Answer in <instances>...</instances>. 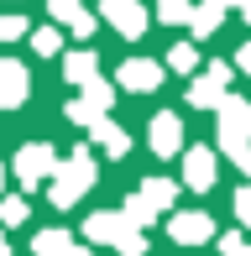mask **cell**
<instances>
[{
  "mask_svg": "<svg viewBox=\"0 0 251 256\" xmlns=\"http://www.w3.org/2000/svg\"><path fill=\"white\" fill-rule=\"evenodd\" d=\"M26 16H16V10H10V16H0V42H16V37H26Z\"/></svg>",
  "mask_w": 251,
  "mask_h": 256,
  "instance_id": "cell-24",
  "label": "cell"
},
{
  "mask_svg": "<svg viewBox=\"0 0 251 256\" xmlns=\"http://www.w3.org/2000/svg\"><path fill=\"white\" fill-rule=\"evenodd\" d=\"M116 214H120V220H126V225H131V230H146V225H152V220H157V214H152V209H146L142 199H136V194H131V199H126V204L116 209Z\"/></svg>",
  "mask_w": 251,
  "mask_h": 256,
  "instance_id": "cell-20",
  "label": "cell"
},
{
  "mask_svg": "<svg viewBox=\"0 0 251 256\" xmlns=\"http://www.w3.org/2000/svg\"><path fill=\"white\" fill-rule=\"evenodd\" d=\"M116 78H120V89H131V94H152V89L162 84V63H152V58H126Z\"/></svg>",
  "mask_w": 251,
  "mask_h": 256,
  "instance_id": "cell-9",
  "label": "cell"
},
{
  "mask_svg": "<svg viewBox=\"0 0 251 256\" xmlns=\"http://www.w3.org/2000/svg\"><path fill=\"white\" fill-rule=\"evenodd\" d=\"M94 26H100V21H94V16H89V10H84V6H78V10H74V16H68V32H74V37H78V42H84V37H94Z\"/></svg>",
  "mask_w": 251,
  "mask_h": 256,
  "instance_id": "cell-23",
  "label": "cell"
},
{
  "mask_svg": "<svg viewBox=\"0 0 251 256\" xmlns=\"http://www.w3.org/2000/svg\"><path fill=\"white\" fill-rule=\"evenodd\" d=\"M0 188H6V162H0Z\"/></svg>",
  "mask_w": 251,
  "mask_h": 256,
  "instance_id": "cell-33",
  "label": "cell"
},
{
  "mask_svg": "<svg viewBox=\"0 0 251 256\" xmlns=\"http://www.w3.org/2000/svg\"><path fill=\"white\" fill-rule=\"evenodd\" d=\"M78 104H84L89 115H105L110 104H116V89H110L105 78H94V84H84V100H78Z\"/></svg>",
  "mask_w": 251,
  "mask_h": 256,
  "instance_id": "cell-17",
  "label": "cell"
},
{
  "mask_svg": "<svg viewBox=\"0 0 251 256\" xmlns=\"http://www.w3.org/2000/svg\"><path fill=\"white\" fill-rule=\"evenodd\" d=\"M48 6H52V16H58V21H68V16L78 10V0H48Z\"/></svg>",
  "mask_w": 251,
  "mask_h": 256,
  "instance_id": "cell-27",
  "label": "cell"
},
{
  "mask_svg": "<svg viewBox=\"0 0 251 256\" xmlns=\"http://www.w3.org/2000/svg\"><path fill=\"white\" fill-rule=\"evenodd\" d=\"M26 94H32L26 68H21L16 58H0V110H16V104H26Z\"/></svg>",
  "mask_w": 251,
  "mask_h": 256,
  "instance_id": "cell-10",
  "label": "cell"
},
{
  "mask_svg": "<svg viewBox=\"0 0 251 256\" xmlns=\"http://www.w3.org/2000/svg\"><path fill=\"white\" fill-rule=\"evenodd\" d=\"M63 78L68 84H94L100 78V58H94V48H78V52H63Z\"/></svg>",
  "mask_w": 251,
  "mask_h": 256,
  "instance_id": "cell-12",
  "label": "cell"
},
{
  "mask_svg": "<svg viewBox=\"0 0 251 256\" xmlns=\"http://www.w3.org/2000/svg\"><path fill=\"white\" fill-rule=\"evenodd\" d=\"M68 256H94V251H89V246H68Z\"/></svg>",
  "mask_w": 251,
  "mask_h": 256,
  "instance_id": "cell-31",
  "label": "cell"
},
{
  "mask_svg": "<svg viewBox=\"0 0 251 256\" xmlns=\"http://www.w3.org/2000/svg\"><path fill=\"white\" fill-rule=\"evenodd\" d=\"M236 68H241V74H251V42H246L241 52H236Z\"/></svg>",
  "mask_w": 251,
  "mask_h": 256,
  "instance_id": "cell-28",
  "label": "cell"
},
{
  "mask_svg": "<svg viewBox=\"0 0 251 256\" xmlns=\"http://www.w3.org/2000/svg\"><path fill=\"white\" fill-rule=\"evenodd\" d=\"M68 246H74V236H68V230H37V236H32V251L37 256H68Z\"/></svg>",
  "mask_w": 251,
  "mask_h": 256,
  "instance_id": "cell-16",
  "label": "cell"
},
{
  "mask_svg": "<svg viewBox=\"0 0 251 256\" xmlns=\"http://www.w3.org/2000/svg\"><path fill=\"white\" fill-rule=\"evenodd\" d=\"M136 199H142L146 209H152V214H162V209H168V204L178 199V183H173V178H146Z\"/></svg>",
  "mask_w": 251,
  "mask_h": 256,
  "instance_id": "cell-14",
  "label": "cell"
},
{
  "mask_svg": "<svg viewBox=\"0 0 251 256\" xmlns=\"http://www.w3.org/2000/svg\"><path fill=\"white\" fill-rule=\"evenodd\" d=\"M100 16L120 32V37H146L152 16L142 10V0H100Z\"/></svg>",
  "mask_w": 251,
  "mask_h": 256,
  "instance_id": "cell-6",
  "label": "cell"
},
{
  "mask_svg": "<svg viewBox=\"0 0 251 256\" xmlns=\"http://www.w3.org/2000/svg\"><path fill=\"white\" fill-rule=\"evenodd\" d=\"M0 256H10V246H6V236H0Z\"/></svg>",
  "mask_w": 251,
  "mask_h": 256,
  "instance_id": "cell-32",
  "label": "cell"
},
{
  "mask_svg": "<svg viewBox=\"0 0 251 256\" xmlns=\"http://www.w3.org/2000/svg\"><path fill=\"white\" fill-rule=\"evenodd\" d=\"M220 251L225 256H251V240L246 236H220Z\"/></svg>",
  "mask_w": 251,
  "mask_h": 256,
  "instance_id": "cell-25",
  "label": "cell"
},
{
  "mask_svg": "<svg viewBox=\"0 0 251 256\" xmlns=\"http://www.w3.org/2000/svg\"><path fill=\"white\" fill-rule=\"evenodd\" d=\"M214 172H220V157H214L210 146H188V152H184V183L194 194H210L214 188Z\"/></svg>",
  "mask_w": 251,
  "mask_h": 256,
  "instance_id": "cell-8",
  "label": "cell"
},
{
  "mask_svg": "<svg viewBox=\"0 0 251 256\" xmlns=\"http://www.w3.org/2000/svg\"><path fill=\"white\" fill-rule=\"evenodd\" d=\"M220 21H225V0H199L194 16H188V32H194V37H210Z\"/></svg>",
  "mask_w": 251,
  "mask_h": 256,
  "instance_id": "cell-15",
  "label": "cell"
},
{
  "mask_svg": "<svg viewBox=\"0 0 251 256\" xmlns=\"http://www.w3.org/2000/svg\"><path fill=\"white\" fill-rule=\"evenodd\" d=\"M236 220H241V225H251V188L236 194Z\"/></svg>",
  "mask_w": 251,
  "mask_h": 256,
  "instance_id": "cell-26",
  "label": "cell"
},
{
  "mask_svg": "<svg viewBox=\"0 0 251 256\" xmlns=\"http://www.w3.org/2000/svg\"><path fill=\"white\" fill-rule=\"evenodd\" d=\"M225 10H241V16L251 21V0H225Z\"/></svg>",
  "mask_w": 251,
  "mask_h": 256,
  "instance_id": "cell-29",
  "label": "cell"
},
{
  "mask_svg": "<svg viewBox=\"0 0 251 256\" xmlns=\"http://www.w3.org/2000/svg\"><path fill=\"white\" fill-rule=\"evenodd\" d=\"M152 152L157 157H178V152H184V120H178L173 110L152 115Z\"/></svg>",
  "mask_w": 251,
  "mask_h": 256,
  "instance_id": "cell-11",
  "label": "cell"
},
{
  "mask_svg": "<svg viewBox=\"0 0 251 256\" xmlns=\"http://www.w3.org/2000/svg\"><path fill=\"white\" fill-rule=\"evenodd\" d=\"M52 168H58V152H52L48 142H26L10 162V172L21 178V188H42V178H52Z\"/></svg>",
  "mask_w": 251,
  "mask_h": 256,
  "instance_id": "cell-4",
  "label": "cell"
},
{
  "mask_svg": "<svg viewBox=\"0 0 251 256\" xmlns=\"http://www.w3.org/2000/svg\"><path fill=\"white\" fill-rule=\"evenodd\" d=\"M168 236H173L178 246H204V240L214 236V220L204 214V209H178V214L168 220Z\"/></svg>",
  "mask_w": 251,
  "mask_h": 256,
  "instance_id": "cell-7",
  "label": "cell"
},
{
  "mask_svg": "<svg viewBox=\"0 0 251 256\" xmlns=\"http://www.w3.org/2000/svg\"><path fill=\"white\" fill-rule=\"evenodd\" d=\"M84 240H94V246H116L120 256H146V236H142V230H131L116 209L89 214V220H84Z\"/></svg>",
  "mask_w": 251,
  "mask_h": 256,
  "instance_id": "cell-2",
  "label": "cell"
},
{
  "mask_svg": "<svg viewBox=\"0 0 251 256\" xmlns=\"http://www.w3.org/2000/svg\"><path fill=\"white\" fill-rule=\"evenodd\" d=\"M188 16H194L188 0H157V21L162 26H188Z\"/></svg>",
  "mask_w": 251,
  "mask_h": 256,
  "instance_id": "cell-18",
  "label": "cell"
},
{
  "mask_svg": "<svg viewBox=\"0 0 251 256\" xmlns=\"http://www.w3.org/2000/svg\"><path fill=\"white\" fill-rule=\"evenodd\" d=\"M246 142H251V100L225 94V100H220V152L241 157Z\"/></svg>",
  "mask_w": 251,
  "mask_h": 256,
  "instance_id": "cell-3",
  "label": "cell"
},
{
  "mask_svg": "<svg viewBox=\"0 0 251 256\" xmlns=\"http://www.w3.org/2000/svg\"><path fill=\"white\" fill-rule=\"evenodd\" d=\"M230 94V63H210L204 74H194V84H188V104H199V110H220V100Z\"/></svg>",
  "mask_w": 251,
  "mask_h": 256,
  "instance_id": "cell-5",
  "label": "cell"
},
{
  "mask_svg": "<svg viewBox=\"0 0 251 256\" xmlns=\"http://www.w3.org/2000/svg\"><path fill=\"white\" fill-rule=\"evenodd\" d=\"M194 63H199L194 42H178V48H168V68H173V74H194Z\"/></svg>",
  "mask_w": 251,
  "mask_h": 256,
  "instance_id": "cell-22",
  "label": "cell"
},
{
  "mask_svg": "<svg viewBox=\"0 0 251 256\" xmlns=\"http://www.w3.org/2000/svg\"><path fill=\"white\" fill-rule=\"evenodd\" d=\"M89 136H94L110 157H126V152H131V136H126L116 120H105V115H100V120H89Z\"/></svg>",
  "mask_w": 251,
  "mask_h": 256,
  "instance_id": "cell-13",
  "label": "cell"
},
{
  "mask_svg": "<svg viewBox=\"0 0 251 256\" xmlns=\"http://www.w3.org/2000/svg\"><path fill=\"white\" fill-rule=\"evenodd\" d=\"M32 48H37L42 58H58L63 52V32L58 26H32Z\"/></svg>",
  "mask_w": 251,
  "mask_h": 256,
  "instance_id": "cell-19",
  "label": "cell"
},
{
  "mask_svg": "<svg viewBox=\"0 0 251 256\" xmlns=\"http://www.w3.org/2000/svg\"><path fill=\"white\" fill-rule=\"evenodd\" d=\"M94 178H100L94 152H89V146H78L68 162H58V168H52V188H48V199L58 204V209H74V204H78V194L94 188Z\"/></svg>",
  "mask_w": 251,
  "mask_h": 256,
  "instance_id": "cell-1",
  "label": "cell"
},
{
  "mask_svg": "<svg viewBox=\"0 0 251 256\" xmlns=\"http://www.w3.org/2000/svg\"><path fill=\"white\" fill-rule=\"evenodd\" d=\"M236 162H241V172H246V178H251V146H246V152L236 157Z\"/></svg>",
  "mask_w": 251,
  "mask_h": 256,
  "instance_id": "cell-30",
  "label": "cell"
},
{
  "mask_svg": "<svg viewBox=\"0 0 251 256\" xmlns=\"http://www.w3.org/2000/svg\"><path fill=\"white\" fill-rule=\"evenodd\" d=\"M26 214H32V204L21 199V194H6V199H0V225H26Z\"/></svg>",
  "mask_w": 251,
  "mask_h": 256,
  "instance_id": "cell-21",
  "label": "cell"
}]
</instances>
